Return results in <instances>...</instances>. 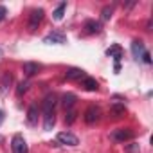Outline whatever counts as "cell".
<instances>
[{"instance_id": "obj_13", "label": "cell", "mask_w": 153, "mask_h": 153, "mask_svg": "<svg viewBox=\"0 0 153 153\" xmlns=\"http://www.w3.org/2000/svg\"><path fill=\"white\" fill-rule=\"evenodd\" d=\"M40 68H42V67H40L38 63H33V61H25V63H24V72H25L27 76H34Z\"/></svg>"}, {"instance_id": "obj_4", "label": "cell", "mask_w": 153, "mask_h": 153, "mask_svg": "<svg viewBox=\"0 0 153 153\" xmlns=\"http://www.w3.org/2000/svg\"><path fill=\"white\" fill-rule=\"evenodd\" d=\"M11 149H13V153H29L27 142H25V139H24L20 133H16V135L11 139Z\"/></svg>"}, {"instance_id": "obj_8", "label": "cell", "mask_w": 153, "mask_h": 153, "mask_svg": "<svg viewBox=\"0 0 153 153\" xmlns=\"http://www.w3.org/2000/svg\"><path fill=\"white\" fill-rule=\"evenodd\" d=\"M65 78H67L68 81H74V79H81V78H85V70L72 67V68H68V70L65 72Z\"/></svg>"}, {"instance_id": "obj_19", "label": "cell", "mask_w": 153, "mask_h": 153, "mask_svg": "<svg viewBox=\"0 0 153 153\" xmlns=\"http://www.w3.org/2000/svg\"><path fill=\"white\" fill-rule=\"evenodd\" d=\"M112 114H114L115 117L123 115V114H124V105H114V106H112Z\"/></svg>"}, {"instance_id": "obj_16", "label": "cell", "mask_w": 153, "mask_h": 153, "mask_svg": "<svg viewBox=\"0 0 153 153\" xmlns=\"http://www.w3.org/2000/svg\"><path fill=\"white\" fill-rule=\"evenodd\" d=\"M144 51H146V49H144L142 42H133V43H131V52H133V56H135L137 59L144 54Z\"/></svg>"}, {"instance_id": "obj_22", "label": "cell", "mask_w": 153, "mask_h": 153, "mask_svg": "<svg viewBox=\"0 0 153 153\" xmlns=\"http://www.w3.org/2000/svg\"><path fill=\"white\" fill-rule=\"evenodd\" d=\"M27 87H29V83H27V81H22V83L18 85V94L25 92V90H27Z\"/></svg>"}, {"instance_id": "obj_23", "label": "cell", "mask_w": 153, "mask_h": 153, "mask_svg": "<svg viewBox=\"0 0 153 153\" xmlns=\"http://www.w3.org/2000/svg\"><path fill=\"white\" fill-rule=\"evenodd\" d=\"M6 15H7V9H6L4 6H0V22L6 18Z\"/></svg>"}, {"instance_id": "obj_15", "label": "cell", "mask_w": 153, "mask_h": 153, "mask_svg": "<svg viewBox=\"0 0 153 153\" xmlns=\"http://www.w3.org/2000/svg\"><path fill=\"white\" fill-rule=\"evenodd\" d=\"M11 81H13V76L11 74H4L2 76V81H0V92L6 94L7 88H9V85H11Z\"/></svg>"}, {"instance_id": "obj_24", "label": "cell", "mask_w": 153, "mask_h": 153, "mask_svg": "<svg viewBox=\"0 0 153 153\" xmlns=\"http://www.w3.org/2000/svg\"><path fill=\"white\" fill-rule=\"evenodd\" d=\"M4 119H6V115H4V112L0 110V126H2V123H4Z\"/></svg>"}, {"instance_id": "obj_12", "label": "cell", "mask_w": 153, "mask_h": 153, "mask_svg": "<svg viewBox=\"0 0 153 153\" xmlns=\"http://www.w3.org/2000/svg\"><path fill=\"white\" fill-rule=\"evenodd\" d=\"M76 101H78V97H76L74 94H65V96L61 97V103H63V106H65V110H68V108H74V105H76Z\"/></svg>"}, {"instance_id": "obj_17", "label": "cell", "mask_w": 153, "mask_h": 153, "mask_svg": "<svg viewBox=\"0 0 153 153\" xmlns=\"http://www.w3.org/2000/svg\"><path fill=\"white\" fill-rule=\"evenodd\" d=\"M65 9H67V2H61V4L54 9L52 18H54V20H61V18H63V15H65Z\"/></svg>"}, {"instance_id": "obj_14", "label": "cell", "mask_w": 153, "mask_h": 153, "mask_svg": "<svg viewBox=\"0 0 153 153\" xmlns=\"http://www.w3.org/2000/svg\"><path fill=\"white\" fill-rule=\"evenodd\" d=\"M27 123L31 124V126H34L36 123H38V108L33 105V106H29V110H27Z\"/></svg>"}, {"instance_id": "obj_10", "label": "cell", "mask_w": 153, "mask_h": 153, "mask_svg": "<svg viewBox=\"0 0 153 153\" xmlns=\"http://www.w3.org/2000/svg\"><path fill=\"white\" fill-rule=\"evenodd\" d=\"M106 54H108L110 58H114V59H115V63L119 65V61H121V58H123V51H121V47H119V45H112V47L106 51Z\"/></svg>"}, {"instance_id": "obj_21", "label": "cell", "mask_w": 153, "mask_h": 153, "mask_svg": "<svg viewBox=\"0 0 153 153\" xmlns=\"http://www.w3.org/2000/svg\"><path fill=\"white\" fill-rule=\"evenodd\" d=\"M140 59H142L146 65H149V63H151V56H149V52H148V51H144V54L140 56Z\"/></svg>"}, {"instance_id": "obj_18", "label": "cell", "mask_w": 153, "mask_h": 153, "mask_svg": "<svg viewBox=\"0 0 153 153\" xmlns=\"http://www.w3.org/2000/svg\"><path fill=\"white\" fill-rule=\"evenodd\" d=\"M76 117H78V110H76V108L65 110V123H67V124H72V123L76 121Z\"/></svg>"}, {"instance_id": "obj_7", "label": "cell", "mask_w": 153, "mask_h": 153, "mask_svg": "<svg viewBox=\"0 0 153 153\" xmlns=\"http://www.w3.org/2000/svg\"><path fill=\"white\" fill-rule=\"evenodd\" d=\"M43 42H45V43H58V45H63V43L67 42V36L61 34V33H51V34H47V36L43 38Z\"/></svg>"}, {"instance_id": "obj_6", "label": "cell", "mask_w": 153, "mask_h": 153, "mask_svg": "<svg viewBox=\"0 0 153 153\" xmlns=\"http://www.w3.org/2000/svg\"><path fill=\"white\" fill-rule=\"evenodd\" d=\"M99 117H101V110H99L97 106H88V108H87V112H85V123H87V124L97 123Z\"/></svg>"}, {"instance_id": "obj_3", "label": "cell", "mask_w": 153, "mask_h": 153, "mask_svg": "<svg viewBox=\"0 0 153 153\" xmlns=\"http://www.w3.org/2000/svg\"><path fill=\"white\" fill-rule=\"evenodd\" d=\"M43 15H45L43 9H33V11H31V15H29V22H27L29 31H36V29H38V25H40L42 20H43Z\"/></svg>"}, {"instance_id": "obj_2", "label": "cell", "mask_w": 153, "mask_h": 153, "mask_svg": "<svg viewBox=\"0 0 153 153\" xmlns=\"http://www.w3.org/2000/svg\"><path fill=\"white\" fill-rule=\"evenodd\" d=\"M131 139H133V131L130 128H117L110 133V140H114V142H126Z\"/></svg>"}, {"instance_id": "obj_1", "label": "cell", "mask_w": 153, "mask_h": 153, "mask_svg": "<svg viewBox=\"0 0 153 153\" xmlns=\"http://www.w3.org/2000/svg\"><path fill=\"white\" fill-rule=\"evenodd\" d=\"M54 106H56V96H47L43 99V105H42V110H43V128L49 131L52 130L54 123H56V117H54Z\"/></svg>"}, {"instance_id": "obj_5", "label": "cell", "mask_w": 153, "mask_h": 153, "mask_svg": "<svg viewBox=\"0 0 153 153\" xmlns=\"http://www.w3.org/2000/svg\"><path fill=\"white\" fill-rule=\"evenodd\" d=\"M56 140H58V144H63V146H78V142H79L78 137L70 131H59Z\"/></svg>"}, {"instance_id": "obj_25", "label": "cell", "mask_w": 153, "mask_h": 153, "mask_svg": "<svg viewBox=\"0 0 153 153\" xmlns=\"http://www.w3.org/2000/svg\"><path fill=\"white\" fill-rule=\"evenodd\" d=\"M0 56H2V49H0Z\"/></svg>"}, {"instance_id": "obj_11", "label": "cell", "mask_w": 153, "mask_h": 153, "mask_svg": "<svg viewBox=\"0 0 153 153\" xmlns=\"http://www.w3.org/2000/svg\"><path fill=\"white\" fill-rule=\"evenodd\" d=\"M83 88L85 90H88V92H96L99 87H97V81L94 79V78H87V76H85V78H83Z\"/></svg>"}, {"instance_id": "obj_20", "label": "cell", "mask_w": 153, "mask_h": 153, "mask_svg": "<svg viewBox=\"0 0 153 153\" xmlns=\"http://www.w3.org/2000/svg\"><path fill=\"white\" fill-rule=\"evenodd\" d=\"M101 16H103V20H110L112 18V7H105L103 13H101Z\"/></svg>"}, {"instance_id": "obj_9", "label": "cell", "mask_w": 153, "mask_h": 153, "mask_svg": "<svg viewBox=\"0 0 153 153\" xmlns=\"http://www.w3.org/2000/svg\"><path fill=\"white\" fill-rule=\"evenodd\" d=\"M85 31L88 34H97V33H101V24L96 22V20H87L85 22Z\"/></svg>"}]
</instances>
